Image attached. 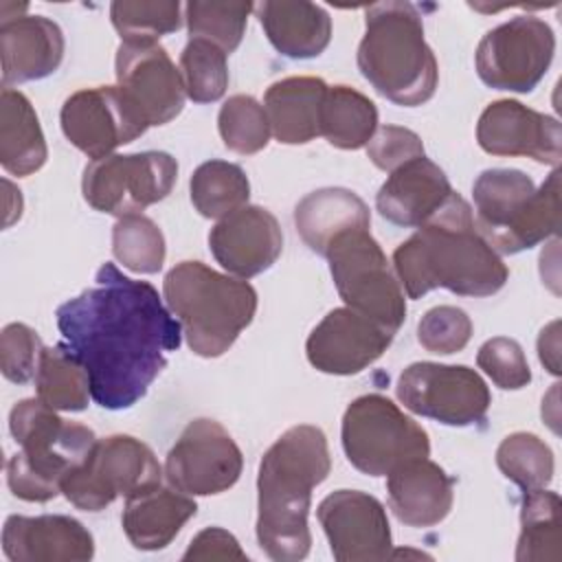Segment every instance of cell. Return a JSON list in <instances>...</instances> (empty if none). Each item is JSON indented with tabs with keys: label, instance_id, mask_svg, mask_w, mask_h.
Here are the masks:
<instances>
[{
	"label": "cell",
	"instance_id": "17",
	"mask_svg": "<svg viewBox=\"0 0 562 562\" xmlns=\"http://www.w3.org/2000/svg\"><path fill=\"white\" fill-rule=\"evenodd\" d=\"M114 72L116 88L147 125H165L182 112L184 81L162 46L121 42Z\"/></svg>",
	"mask_w": 562,
	"mask_h": 562
},
{
	"label": "cell",
	"instance_id": "34",
	"mask_svg": "<svg viewBox=\"0 0 562 562\" xmlns=\"http://www.w3.org/2000/svg\"><path fill=\"white\" fill-rule=\"evenodd\" d=\"M180 11L178 0H116L110 4L112 24L127 44H156L158 37L178 31Z\"/></svg>",
	"mask_w": 562,
	"mask_h": 562
},
{
	"label": "cell",
	"instance_id": "12",
	"mask_svg": "<svg viewBox=\"0 0 562 562\" xmlns=\"http://www.w3.org/2000/svg\"><path fill=\"white\" fill-rule=\"evenodd\" d=\"M553 50V29L536 15H518L481 37L474 66L490 88L531 92L547 75Z\"/></svg>",
	"mask_w": 562,
	"mask_h": 562
},
{
	"label": "cell",
	"instance_id": "20",
	"mask_svg": "<svg viewBox=\"0 0 562 562\" xmlns=\"http://www.w3.org/2000/svg\"><path fill=\"white\" fill-rule=\"evenodd\" d=\"M209 248L226 272L250 279L266 272L279 259L283 233L268 209L246 204L211 228Z\"/></svg>",
	"mask_w": 562,
	"mask_h": 562
},
{
	"label": "cell",
	"instance_id": "29",
	"mask_svg": "<svg viewBox=\"0 0 562 562\" xmlns=\"http://www.w3.org/2000/svg\"><path fill=\"white\" fill-rule=\"evenodd\" d=\"M48 158L44 132L31 101L13 88L0 92V162L4 171L31 176Z\"/></svg>",
	"mask_w": 562,
	"mask_h": 562
},
{
	"label": "cell",
	"instance_id": "13",
	"mask_svg": "<svg viewBox=\"0 0 562 562\" xmlns=\"http://www.w3.org/2000/svg\"><path fill=\"white\" fill-rule=\"evenodd\" d=\"M397 400L415 415L446 426L481 424L492 404L485 380L463 364L413 362L397 380Z\"/></svg>",
	"mask_w": 562,
	"mask_h": 562
},
{
	"label": "cell",
	"instance_id": "19",
	"mask_svg": "<svg viewBox=\"0 0 562 562\" xmlns=\"http://www.w3.org/2000/svg\"><path fill=\"white\" fill-rule=\"evenodd\" d=\"M476 140L492 156H527L551 167H558L562 158L558 119L514 99H498L481 112Z\"/></svg>",
	"mask_w": 562,
	"mask_h": 562
},
{
	"label": "cell",
	"instance_id": "9",
	"mask_svg": "<svg viewBox=\"0 0 562 562\" xmlns=\"http://www.w3.org/2000/svg\"><path fill=\"white\" fill-rule=\"evenodd\" d=\"M329 272L347 307L397 331L406 318V299L386 255L369 228L338 235L327 252Z\"/></svg>",
	"mask_w": 562,
	"mask_h": 562
},
{
	"label": "cell",
	"instance_id": "25",
	"mask_svg": "<svg viewBox=\"0 0 562 562\" xmlns=\"http://www.w3.org/2000/svg\"><path fill=\"white\" fill-rule=\"evenodd\" d=\"M195 512L198 505L189 494L158 483L127 496L121 525L136 549L158 551L171 544Z\"/></svg>",
	"mask_w": 562,
	"mask_h": 562
},
{
	"label": "cell",
	"instance_id": "16",
	"mask_svg": "<svg viewBox=\"0 0 562 562\" xmlns=\"http://www.w3.org/2000/svg\"><path fill=\"white\" fill-rule=\"evenodd\" d=\"M316 516L334 560L378 562L391 558V525L375 496L360 490H336L321 501Z\"/></svg>",
	"mask_w": 562,
	"mask_h": 562
},
{
	"label": "cell",
	"instance_id": "31",
	"mask_svg": "<svg viewBox=\"0 0 562 562\" xmlns=\"http://www.w3.org/2000/svg\"><path fill=\"white\" fill-rule=\"evenodd\" d=\"M560 496L549 490H531L522 496L520 536L516 544L518 562H560L562 522Z\"/></svg>",
	"mask_w": 562,
	"mask_h": 562
},
{
	"label": "cell",
	"instance_id": "43",
	"mask_svg": "<svg viewBox=\"0 0 562 562\" xmlns=\"http://www.w3.org/2000/svg\"><path fill=\"white\" fill-rule=\"evenodd\" d=\"M367 156L378 169L391 173L402 165L426 154L422 138L413 130L400 125H382L369 138Z\"/></svg>",
	"mask_w": 562,
	"mask_h": 562
},
{
	"label": "cell",
	"instance_id": "37",
	"mask_svg": "<svg viewBox=\"0 0 562 562\" xmlns=\"http://www.w3.org/2000/svg\"><path fill=\"white\" fill-rule=\"evenodd\" d=\"M112 252L123 268L154 274L165 263V237L158 224L145 215H125L112 228Z\"/></svg>",
	"mask_w": 562,
	"mask_h": 562
},
{
	"label": "cell",
	"instance_id": "8",
	"mask_svg": "<svg viewBox=\"0 0 562 562\" xmlns=\"http://www.w3.org/2000/svg\"><path fill=\"white\" fill-rule=\"evenodd\" d=\"M340 439L349 463L369 476H386L397 465L430 454L428 432L380 393L360 395L347 406Z\"/></svg>",
	"mask_w": 562,
	"mask_h": 562
},
{
	"label": "cell",
	"instance_id": "39",
	"mask_svg": "<svg viewBox=\"0 0 562 562\" xmlns=\"http://www.w3.org/2000/svg\"><path fill=\"white\" fill-rule=\"evenodd\" d=\"M217 130L224 145L241 156L261 151L270 140V123L263 105L248 94H233L217 114Z\"/></svg>",
	"mask_w": 562,
	"mask_h": 562
},
{
	"label": "cell",
	"instance_id": "26",
	"mask_svg": "<svg viewBox=\"0 0 562 562\" xmlns=\"http://www.w3.org/2000/svg\"><path fill=\"white\" fill-rule=\"evenodd\" d=\"M255 11L270 44L290 59L318 57L331 40V18L321 4L266 0Z\"/></svg>",
	"mask_w": 562,
	"mask_h": 562
},
{
	"label": "cell",
	"instance_id": "33",
	"mask_svg": "<svg viewBox=\"0 0 562 562\" xmlns=\"http://www.w3.org/2000/svg\"><path fill=\"white\" fill-rule=\"evenodd\" d=\"M189 193L195 211L202 217L222 220L228 213L246 206L250 182L239 165L228 160H206L193 171Z\"/></svg>",
	"mask_w": 562,
	"mask_h": 562
},
{
	"label": "cell",
	"instance_id": "6",
	"mask_svg": "<svg viewBox=\"0 0 562 562\" xmlns=\"http://www.w3.org/2000/svg\"><path fill=\"white\" fill-rule=\"evenodd\" d=\"M9 430L20 450L7 461V483L13 496L29 503L55 498L97 443L88 426L61 419L40 400L18 402L9 413Z\"/></svg>",
	"mask_w": 562,
	"mask_h": 562
},
{
	"label": "cell",
	"instance_id": "10",
	"mask_svg": "<svg viewBox=\"0 0 562 562\" xmlns=\"http://www.w3.org/2000/svg\"><path fill=\"white\" fill-rule=\"evenodd\" d=\"M160 463L151 448L130 435L97 439L86 461L61 483V494L83 512H99L119 496L158 485Z\"/></svg>",
	"mask_w": 562,
	"mask_h": 562
},
{
	"label": "cell",
	"instance_id": "18",
	"mask_svg": "<svg viewBox=\"0 0 562 562\" xmlns=\"http://www.w3.org/2000/svg\"><path fill=\"white\" fill-rule=\"evenodd\" d=\"M395 331L351 310L336 307L312 329L305 353L314 369L331 375H353L373 364L391 345Z\"/></svg>",
	"mask_w": 562,
	"mask_h": 562
},
{
	"label": "cell",
	"instance_id": "45",
	"mask_svg": "<svg viewBox=\"0 0 562 562\" xmlns=\"http://www.w3.org/2000/svg\"><path fill=\"white\" fill-rule=\"evenodd\" d=\"M558 321H553L549 327H544L540 331V338H538V356H540V362L553 373L558 375L560 373V345H558Z\"/></svg>",
	"mask_w": 562,
	"mask_h": 562
},
{
	"label": "cell",
	"instance_id": "41",
	"mask_svg": "<svg viewBox=\"0 0 562 562\" xmlns=\"http://www.w3.org/2000/svg\"><path fill=\"white\" fill-rule=\"evenodd\" d=\"M476 364L501 389L516 391L531 382V371L522 347L514 338L496 336L481 345Z\"/></svg>",
	"mask_w": 562,
	"mask_h": 562
},
{
	"label": "cell",
	"instance_id": "22",
	"mask_svg": "<svg viewBox=\"0 0 562 562\" xmlns=\"http://www.w3.org/2000/svg\"><path fill=\"white\" fill-rule=\"evenodd\" d=\"M2 86L37 81L53 75L64 59V33L44 15L0 20Z\"/></svg>",
	"mask_w": 562,
	"mask_h": 562
},
{
	"label": "cell",
	"instance_id": "21",
	"mask_svg": "<svg viewBox=\"0 0 562 562\" xmlns=\"http://www.w3.org/2000/svg\"><path fill=\"white\" fill-rule=\"evenodd\" d=\"M2 553L11 562H86L94 555V538L70 516H9Z\"/></svg>",
	"mask_w": 562,
	"mask_h": 562
},
{
	"label": "cell",
	"instance_id": "27",
	"mask_svg": "<svg viewBox=\"0 0 562 562\" xmlns=\"http://www.w3.org/2000/svg\"><path fill=\"white\" fill-rule=\"evenodd\" d=\"M327 83L318 77H285L263 97L270 132L279 143L305 145L321 134V108Z\"/></svg>",
	"mask_w": 562,
	"mask_h": 562
},
{
	"label": "cell",
	"instance_id": "30",
	"mask_svg": "<svg viewBox=\"0 0 562 562\" xmlns=\"http://www.w3.org/2000/svg\"><path fill=\"white\" fill-rule=\"evenodd\" d=\"M378 130L375 103L349 86H329L321 108V136L338 149H360Z\"/></svg>",
	"mask_w": 562,
	"mask_h": 562
},
{
	"label": "cell",
	"instance_id": "11",
	"mask_svg": "<svg viewBox=\"0 0 562 562\" xmlns=\"http://www.w3.org/2000/svg\"><path fill=\"white\" fill-rule=\"evenodd\" d=\"M176 178L178 162L167 151L110 154L86 165L81 191L92 209L125 217L165 200Z\"/></svg>",
	"mask_w": 562,
	"mask_h": 562
},
{
	"label": "cell",
	"instance_id": "28",
	"mask_svg": "<svg viewBox=\"0 0 562 562\" xmlns=\"http://www.w3.org/2000/svg\"><path fill=\"white\" fill-rule=\"evenodd\" d=\"M371 215L364 200L342 187H325L307 193L294 209V226L310 250L325 257L329 244L356 228H369Z\"/></svg>",
	"mask_w": 562,
	"mask_h": 562
},
{
	"label": "cell",
	"instance_id": "32",
	"mask_svg": "<svg viewBox=\"0 0 562 562\" xmlns=\"http://www.w3.org/2000/svg\"><path fill=\"white\" fill-rule=\"evenodd\" d=\"M37 400L53 411H83L88 406L90 375L86 367L70 353L61 342L55 347H44L35 373Z\"/></svg>",
	"mask_w": 562,
	"mask_h": 562
},
{
	"label": "cell",
	"instance_id": "36",
	"mask_svg": "<svg viewBox=\"0 0 562 562\" xmlns=\"http://www.w3.org/2000/svg\"><path fill=\"white\" fill-rule=\"evenodd\" d=\"M250 11H255L252 2L193 0L184 4V20L191 40H206L231 55L244 37Z\"/></svg>",
	"mask_w": 562,
	"mask_h": 562
},
{
	"label": "cell",
	"instance_id": "15",
	"mask_svg": "<svg viewBox=\"0 0 562 562\" xmlns=\"http://www.w3.org/2000/svg\"><path fill=\"white\" fill-rule=\"evenodd\" d=\"M59 121L64 136L92 160L110 156L149 127L116 86L72 92L61 105Z\"/></svg>",
	"mask_w": 562,
	"mask_h": 562
},
{
	"label": "cell",
	"instance_id": "2",
	"mask_svg": "<svg viewBox=\"0 0 562 562\" xmlns=\"http://www.w3.org/2000/svg\"><path fill=\"white\" fill-rule=\"evenodd\" d=\"M393 268L408 299H422L435 288L461 296H492L509 277L501 255L476 231L470 204L454 191L395 248Z\"/></svg>",
	"mask_w": 562,
	"mask_h": 562
},
{
	"label": "cell",
	"instance_id": "3",
	"mask_svg": "<svg viewBox=\"0 0 562 562\" xmlns=\"http://www.w3.org/2000/svg\"><path fill=\"white\" fill-rule=\"evenodd\" d=\"M331 470L321 428H288L261 457L257 474V542L274 562H299L310 553L307 514L312 490Z\"/></svg>",
	"mask_w": 562,
	"mask_h": 562
},
{
	"label": "cell",
	"instance_id": "44",
	"mask_svg": "<svg viewBox=\"0 0 562 562\" xmlns=\"http://www.w3.org/2000/svg\"><path fill=\"white\" fill-rule=\"evenodd\" d=\"M182 560H248V555L241 551L237 538L228 533L222 527H206L202 529L184 551Z\"/></svg>",
	"mask_w": 562,
	"mask_h": 562
},
{
	"label": "cell",
	"instance_id": "35",
	"mask_svg": "<svg viewBox=\"0 0 562 562\" xmlns=\"http://www.w3.org/2000/svg\"><path fill=\"white\" fill-rule=\"evenodd\" d=\"M496 465L522 492L542 490L553 479V452L533 432H512L496 450Z\"/></svg>",
	"mask_w": 562,
	"mask_h": 562
},
{
	"label": "cell",
	"instance_id": "5",
	"mask_svg": "<svg viewBox=\"0 0 562 562\" xmlns=\"http://www.w3.org/2000/svg\"><path fill=\"white\" fill-rule=\"evenodd\" d=\"M169 312L182 325L193 353L217 358L231 349L257 312L250 283L222 274L202 261H180L162 281Z\"/></svg>",
	"mask_w": 562,
	"mask_h": 562
},
{
	"label": "cell",
	"instance_id": "1",
	"mask_svg": "<svg viewBox=\"0 0 562 562\" xmlns=\"http://www.w3.org/2000/svg\"><path fill=\"white\" fill-rule=\"evenodd\" d=\"M55 316L64 345L90 375L92 400L110 411L134 406L182 338L156 288L114 263H103L94 285L61 303Z\"/></svg>",
	"mask_w": 562,
	"mask_h": 562
},
{
	"label": "cell",
	"instance_id": "23",
	"mask_svg": "<svg viewBox=\"0 0 562 562\" xmlns=\"http://www.w3.org/2000/svg\"><path fill=\"white\" fill-rule=\"evenodd\" d=\"M452 195L443 169L419 156L391 171L375 195L380 215L402 228H419Z\"/></svg>",
	"mask_w": 562,
	"mask_h": 562
},
{
	"label": "cell",
	"instance_id": "40",
	"mask_svg": "<svg viewBox=\"0 0 562 562\" xmlns=\"http://www.w3.org/2000/svg\"><path fill=\"white\" fill-rule=\"evenodd\" d=\"M470 336L472 321L461 307L454 305H437L417 323V340L430 353H457L470 342Z\"/></svg>",
	"mask_w": 562,
	"mask_h": 562
},
{
	"label": "cell",
	"instance_id": "42",
	"mask_svg": "<svg viewBox=\"0 0 562 562\" xmlns=\"http://www.w3.org/2000/svg\"><path fill=\"white\" fill-rule=\"evenodd\" d=\"M42 340L24 323H9L0 334V369L9 382L24 384L37 373Z\"/></svg>",
	"mask_w": 562,
	"mask_h": 562
},
{
	"label": "cell",
	"instance_id": "38",
	"mask_svg": "<svg viewBox=\"0 0 562 562\" xmlns=\"http://www.w3.org/2000/svg\"><path fill=\"white\" fill-rule=\"evenodd\" d=\"M180 75L193 103H213L228 88L226 53L206 40H189L180 53Z\"/></svg>",
	"mask_w": 562,
	"mask_h": 562
},
{
	"label": "cell",
	"instance_id": "24",
	"mask_svg": "<svg viewBox=\"0 0 562 562\" xmlns=\"http://www.w3.org/2000/svg\"><path fill=\"white\" fill-rule=\"evenodd\" d=\"M389 507L408 527L439 525L452 509L454 481L428 457L411 459L386 474Z\"/></svg>",
	"mask_w": 562,
	"mask_h": 562
},
{
	"label": "cell",
	"instance_id": "7",
	"mask_svg": "<svg viewBox=\"0 0 562 562\" xmlns=\"http://www.w3.org/2000/svg\"><path fill=\"white\" fill-rule=\"evenodd\" d=\"M474 224L503 255L533 248L560 231V169L536 189L518 169H485L472 187Z\"/></svg>",
	"mask_w": 562,
	"mask_h": 562
},
{
	"label": "cell",
	"instance_id": "4",
	"mask_svg": "<svg viewBox=\"0 0 562 562\" xmlns=\"http://www.w3.org/2000/svg\"><path fill=\"white\" fill-rule=\"evenodd\" d=\"M358 68L375 92L397 105L415 108L435 94L439 68L413 4L380 2L367 9Z\"/></svg>",
	"mask_w": 562,
	"mask_h": 562
},
{
	"label": "cell",
	"instance_id": "14",
	"mask_svg": "<svg viewBox=\"0 0 562 562\" xmlns=\"http://www.w3.org/2000/svg\"><path fill=\"white\" fill-rule=\"evenodd\" d=\"M244 457L228 430L209 417L184 426L165 461L171 487L189 496L220 494L233 487L241 474Z\"/></svg>",
	"mask_w": 562,
	"mask_h": 562
}]
</instances>
